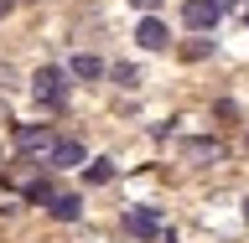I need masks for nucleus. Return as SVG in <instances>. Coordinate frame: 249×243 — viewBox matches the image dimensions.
I'll return each instance as SVG.
<instances>
[{
	"label": "nucleus",
	"instance_id": "16",
	"mask_svg": "<svg viewBox=\"0 0 249 243\" xmlns=\"http://www.w3.org/2000/svg\"><path fill=\"white\" fill-rule=\"evenodd\" d=\"M5 11H11V0H0V16H5Z\"/></svg>",
	"mask_w": 249,
	"mask_h": 243
},
{
	"label": "nucleus",
	"instance_id": "18",
	"mask_svg": "<svg viewBox=\"0 0 249 243\" xmlns=\"http://www.w3.org/2000/svg\"><path fill=\"white\" fill-rule=\"evenodd\" d=\"M244 21H249V11H244Z\"/></svg>",
	"mask_w": 249,
	"mask_h": 243
},
{
	"label": "nucleus",
	"instance_id": "9",
	"mask_svg": "<svg viewBox=\"0 0 249 243\" xmlns=\"http://www.w3.org/2000/svg\"><path fill=\"white\" fill-rule=\"evenodd\" d=\"M104 73V62L93 57V52H78L73 62H68V78H83V83H89V78H99Z\"/></svg>",
	"mask_w": 249,
	"mask_h": 243
},
{
	"label": "nucleus",
	"instance_id": "11",
	"mask_svg": "<svg viewBox=\"0 0 249 243\" xmlns=\"http://www.w3.org/2000/svg\"><path fill=\"white\" fill-rule=\"evenodd\" d=\"M26 202H42V207H52V202H57V186H52V181H31V186H26Z\"/></svg>",
	"mask_w": 249,
	"mask_h": 243
},
{
	"label": "nucleus",
	"instance_id": "15",
	"mask_svg": "<svg viewBox=\"0 0 249 243\" xmlns=\"http://www.w3.org/2000/svg\"><path fill=\"white\" fill-rule=\"evenodd\" d=\"M130 5H140V11H156V5H161V0H130Z\"/></svg>",
	"mask_w": 249,
	"mask_h": 243
},
{
	"label": "nucleus",
	"instance_id": "10",
	"mask_svg": "<svg viewBox=\"0 0 249 243\" xmlns=\"http://www.w3.org/2000/svg\"><path fill=\"white\" fill-rule=\"evenodd\" d=\"M109 78H114L120 88H135V83H140V67H135V62H114V67H109Z\"/></svg>",
	"mask_w": 249,
	"mask_h": 243
},
{
	"label": "nucleus",
	"instance_id": "17",
	"mask_svg": "<svg viewBox=\"0 0 249 243\" xmlns=\"http://www.w3.org/2000/svg\"><path fill=\"white\" fill-rule=\"evenodd\" d=\"M244 217H249V202H244Z\"/></svg>",
	"mask_w": 249,
	"mask_h": 243
},
{
	"label": "nucleus",
	"instance_id": "3",
	"mask_svg": "<svg viewBox=\"0 0 249 243\" xmlns=\"http://www.w3.org/2000/svg\"><path fill=\"white\" fill-rule=\"evenodd\" d=\"M182 155L192 161V166H218V161H223V140L197 135V140H187V145H182Z\"/></svg>",
	"mask_w": 249,
	"mask_h": 243
},
{
	"label": "nucleus",
	"instance_id": "6",
	"mask_svg": "<svg viewBox=\"0 0 249 243\" xmlns=\"http://www.w3.org/2000/svg\"><path fill=\"white\" fill-rule=\"evenodd\" d=\"M47 166H52V171H73V166H83V140H57V145L47 150Z\"/></svg>",
	"mask_w": 249,
	"mask_h": 243
},
{
	"label": "nucleus",
	"instance_id": "8",
	"mask_svg": "<svg viewBox=\"0 0 249 243\" xmlns=\"http://www.w3.org/2000/svg\"><path fill=\"white\" fill-rule=\"evenodd\" d=\"M47 212L57 217V223H78V217H83V197H78V192H57V202H52Z\"/></svg>",
	"mask_w": 249,
	"mask_h": 243
},
{
	"label": "nucleus",
	"instance_id": "14",
	"mask_svg": "<svg viewBox=\"0 0 249 243\" xmlns=\"http://www.w3.org/2000/svg\"><path fill=\"white\" fill-rule=\"evenodd\" d=\"M213 11L223 16V11H239V0H213Z\"/></svg>",
	"mask_w": 249,
	"mask_h": 243
},
{
	"label": "nucleus",
	"instance_id": "7",
	"mask_svg": "<svg viewBox=\"0 0 249 243\" xmlns=\"http://www.w3.org/2000/svg\"><path fill=\"white\" fill-rule=\"evenodd\" d=\"M182 21H187L192 31H197V36H202V31H213V26H218L213 0H187V5H182Z\"/></svg>",
	"mask_w": 249,
	"mask_h": 243
},
{
	"label": "nucleus",
	"instance_id": "12",
	"mask_svg": "<svg viewBox=\"0 0 249 243\" xmlns=\"http://www.w3.org/2000/svg\"><path fill=\"white\" fill-rule=\"evenodd\" d=\"M208 52H213V36H197V42H187V47H182V57H187V62L208 57Z\"/></svg>",
	"mask_w": 249,
	"mask_h": 243
},
{
	"label": "nucleus",
	"instance_id": "5",
	"mask_svg": "<svg viewBox=\"0 0 249 243\" xmlns=\"http://www.w3.org/2000/svg\"><path fill=\"white\" fill-rule=\"evenodd\" d=\"M135 42L145 47V52H166V42H171V31H166V21L161 16H145L135 26Z\"/></svg>",
	"mask_w": 249,
	"mask_h": 243
},
{
	"label": "nucleus",
	"instance_id": "1",
	"mask_svg": "<svg viewBox=\"0 0 249 243\" xmlns=\"http://www.w3.org/2000/svg\"><path fill=\"white\" fill-rule=\"evenodd\" d=\"M124 233L140 238V243H171V228H166V217L156 207H130L124 212Z\"/></svg>",
	"mask_w": 249,
	"mask_h": 243
},
{
	"label": "nucleus",
	"instance_id": "13",
	"mask_svg": "<svg viewBox=\"0 0 249 243\" xmlns=\"http://www.w3.org/2000/svg\"><path fill=\"white\" fill-rule=\"evenodd\" d=\"M89 181H93V186L114 181V166H109V161H93V166H89Z\"/></svg>",
	"mask_w": 249,
	"mask_h": 243
},
{
	"label": "nucleus",
	"instance_id": "4",
	"mask_svg": "<svg viewBox=\"0 0 249 243\" xmlns=\"http://www.w3.org/2000/svg\"><path fill=\"white\" fill-rule=\"evenodd\" d=\"M16 145H21V150H31V155H47L52 150V145H57V135H52V130H36V124H16Z\"/></svg>",
	"mask_w": 249,
	"mask_h": 243
},
{
	"label": "nucleus",
	"instance_id": "2",
	"mask_svg": "<svg viewBox=\"0 0 249 243\" xmlns=\"http://www.w3.org/2000/svg\"><path fill=\"white\" fill-rule=\"evenodd\" d=\"M31 93H36L42 109H62L68 104V73L62 67H36L31 73Z\"/></svg>",
	"mask_w": 249,
	"mask_h": 243
}]
</instances>
